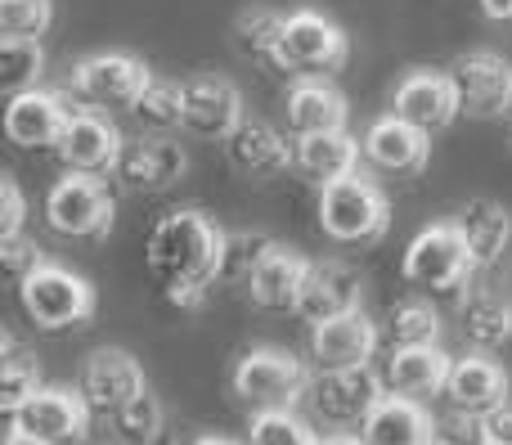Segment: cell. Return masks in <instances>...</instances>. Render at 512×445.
I'll return each instance as SVG.
<instances>
[{"label":"cell","instance_id":"6da1fadb","mask_svg":"<svg viewBox=\"0 0 512 445\" xmlns=\"http://www.w3.org/2000/svg\"><path fill=\"white\" fill-rule=\"evenodd\" d=\"M144 261H149V275L158 279L171 306L198 311L207 293L221 284L225 230H216V221H207L198 207H171L153 221Z\"/></svg>","mask_w":512,"mask_h":445},{"label":"cell","instance_id":"7a4b0ae2","mask_svg":"<svg viewBox=\"0 0 512 445\" xmlns=\"http://www.w3.org/2000/svg\"><path fill=\"white\" fill-rule=\"evenodd\" d=\"M310 392V374L279 347H256L234 365V396L252 414H283Z\"/></svg>","mask_w":512,"mask_h":445},{"label":"cell","instance_id":"3957f363","mask_svg":"<svg viewBox=\"0 0 512 445\" xmlns=\"http://www.w3.org/2000/svg\"><path fill=\"white\" fill-rule=\"evenodd\" d=\"M18 297H23V311L32 315V324L45 333L81 329L95 315V288L81 275H72L68 266H54V261H45L36 275H27L18 284Z\"/></svg>","mask_w":512,"mask_h":445},{"label":"cell","instance_id":"277c9868","mask_svg":"<svg viewBox=\"0 0 512 445\" xmlns=\"http://www.w3.org/2000/svg\"><path fill=\"white\" fill-rule=\"evenodd\" d=\"M319 225L337 243H373L387 234L391 207L387 194L369 176H346L337 185L319 189Z\"/></svg>","mask_w":512,"mask_h":445},{"label":"cell","instance_id":"5b68a950","mask_svg":"<svg viewBox=\"0 0 512 445\" xmlns=\"http://www.w3.org/2000/svg\"><path fill=\"white\" fill-rule=\"evenodd\" d=\"M400 270H405V279L414 288H427V293H459L477 266H472V252H468V243H463L459 225L436 221L409 239L405 266Z\"/></svg>","mask_w":512,"mask_h":445},{"label":"cell","instance_id":"8992f818","mask_svg":"<svg viewBox=\"0 0 512 445\" xmlns=\"http://www.w3.org/2000/svg\"><path fill=\"white\" fill-rule=\"evenodd\" d=\"M346 32L333 18L315 14V9H297L288 14L279 36V72H292L301 81H324L346 63Z\"/></svg>","mask_w":512,"mask_h":445},{"label":"cell","instance_id":"52a82bcc","mask_svg":"<svg viewBox=\"0 0 512 445\" xmlns=\"http://www.w3.org/2000/svg\"><path fill=\"white\" fill-rule=\"evenodd\" d=\"M113 216H117V203L108 194V185L99 176H63L50 185L45 194V221H50L54 234L63 239H108L113 230Z\"/></svg>","mask_w":512,"mask_h":445},{"label":"cell","instance_id":"ba28073f","mask_svg":"<svg viewBox=\"0 0 512 445\" xmlns=\"http://www.w3.org/2000/svg\"><path fill=\"white\" fill-rule=\"evenodd\" d=\"M450 81L459 108L477 122H495L512 113V63L495 50H468L450 63Z\"/></svg>","mask_w":512,"mask_h":445},{"label":"cell","instance_id":"9c48e42d","mask_svg":"<svg viewBox=\"0 0 512 445\" xmlns=\"http://www.w3.org/2000/svg\"><path fill=\"white\" fill-rule=\"evenodd\" d=\"M153 72L144 68V59L126 50H104L90 54L72 68V90L86 99L90 108H135V99L149 90Z\"/></svg>","mask_w":512,"mask_h":445},{"label":"cell","instance_id":"30bf717a","mask_svg":"<svg viewBox=\"0 0 512 445\" xmlns=\"http://www.w3.org/2000/svg\"><path fill=\"white\" fill-rule=\"evenodd\" d=\"M126 140L99 108H72L68 126L59 135V158L72 176H113Z\"/></svg>","mask_w":512,"mask_h":445},{"label":"cell","instance_id":"8fae6325","mask_svg":"<svg viewBox=\"0 0 512 445\" xmlns=\"http://www.w3.org/2000/svg\"><path fill=\"white\" fill-rule=\"evenodd\" d=\"M382 378L373 374V369H337V374H319L310 378V405H315V414L324 423H342V428H351V423H369V414L378 410L382 401H387V392H382Z\"/></svg>","mask_w":512,"mask_h":445},{"label":"cell","instance_id":"7c38bea8","mask_svg":"<svg viewBox=\"0 0 512 445\" xmlns=\"http://www.w3.org/2000/svg\"><path fill=\"white\" fill-rule=\"evenodd\" d=\"M77 392H81V401L90 405V414L113 419L122 405H131L135 396L144 392V369L135 365V356H126V351L99 347V351H90V360L81 365Z\"/></svg>","mask_w":512,"mask_h":445},{"label":"cell","instance_id":"4fadbf2b","mask_svg":"<svg viewBox=\"0 0 512 445\" xmlns=\"http://www.w3.org/2000/svg\"><path fill=\"white\" fill-rule=\"evenodd\" d=\"M14 428L50 445H81L90 432V405L81 401V392H68V387H41L14 414Z\"/></svg>","mask_w":512,"mask_h":445},{"label":"cell","instance_id":"5bb4252c","mask_svg":"<svg viewBox=\"0 0 512 445\" xmlns=\"http://www.w3.org/2000/svg\"><path fill=\"white\" fill-rule=\"evenodd\" d=\"M360 297H364V275L351 266V261H310V275H306V288H301V302H297V315L315 324H328V320H342V315L360 311Z\"/></svg>","mask_w":512,"mask_h":445},{"label":"cell","instance_id":"9a60e30c","mask_svg":"<svg viewBox=\"0 0 512 445\" xmlns=\"http://www.w3.org/2000/svg\"><path fill=\"white\" fill-rule=\"evenodd\" d=\"M243 122L248 117H243V95L234 81L212 77V72L185 81V131L189 135H198V140H230Z\"/></svg>","mask_w":512,"mask_h":445},{"label":"cell","instance_id":"2e32d148","mask_svg":"<svg viewBox=\"0 0 512 445\" xmlns=\"http://www.w3.org/2000/svg\"><path fill=\"white\" fill-rule=\"evenodd\" d=\"M391 113H396L400 122H409L414 131L436 135V131H445V126H450L454 117L463 113V108H459V95H454L450 72L418 68V72H409V77L396 86Z\"/></svg>","mask_w":512,"mask_h":445},{"label":"cell","instance_id":"e0dca14e","mask_svg":"<svg viewBox=\"0 0 512 445\" xmlns=\"http://www.w3.org/2000/svg\"><path fill=\"white\" fill-rule=\"evenodd\" d=\"M117 185L126 194H162L185 176V149L167 135H149V140H126L122 158H117Z\"/></svg>","mask_w":512,"mask_h":445},{"label":"cell","instance_id":"ac0fdd59","mask_svg":"<svg viewBox=\"0 0 512 445\" xmlns=\"http://www.w3.org/2000/svg\"><path fill=\"white\" fill-rule=\"evenodd\" d=\"M378 347V329L364 311H351L342 320H328L310 329V356H315L319 374H337V369H369V356Z\"/></svg>","mask_w":512,"mask_h":445},{"label":"cell","instance_id":"d6986e66","mask_svg":"<svg viewBox=\"0 0 512 445\" xmlns=\"http://www.w3.org/2000/svg\"><path fill=\"white\" fill-rule=\"evenodd\" d=\"M72 117V104H63L50 90H23L5 104V135L18 149H59V135Z\"/></svg>","mask_w":512,"mask_h":445},{"label":"cell","instance_id":"ffe728a7","mask_svg":"<svg viewBox=\"0 0 512 445\" xmlns=\"http://www.w3.org/2000/svg\"><path fill=\"white\" fill-rule=\"evenodd\" d=\"M445 401L454 414H472V419H486L490 410L508 405V374L504 365H495L490 356H463L454 360L450 383H445Z\"/></svg>","mask_w":512,"mask_h":445},{"label":"cell","instance_id":"44dd1931","mask_svg":"<svg viewBox=\"0 0 512 445\" xmlns=\"http://www.w3.org/2000/svg\"><path fill=\"white\" fill-rule=\"evenodd\" d=\"M364 158L378 171H391V176H418L427 167V158H432V135L414 131L396 113H387L364 135Z\"/></svg>","mask_w":512,"mask_h":445},{"label":"cell","instance_id":"7402d4cb","mask_svg":"<svg viewBox=\"0 0 512 445\" xmlns=\"http://www.w3.org/2000/svg\"><path fill=\"white\" fill-rule=\"evenodd\" d=\"M230 167L248 180H274L288 167H297V144H288L270 122H243L239 131L225 140Z\"/></svg>","mask_w":512,"mask_h":445},{"label":"cell","instance_id":"603a6c76","mask_svg":"<svg viewBox=\"0 0 512 445\" xmlns=\"http://www.w3.org/2000/svg\"><path fill=\"white\" fill-rule=\"evenodd\" d=\"M454 225H459L477 270L504 261V252L512 243V216L504 203H495V198H468V203L459 207V216H454Z\"/></svg>","mask_w":512,"mask_h":445},{"label":"cell","instance_id":"cb8c5ba5","mask_svg":"<svg viewBox=\"0 0 512 445\" xmlns=\"http://www.w3.org/2000/svg\"><path fill=\"white\" fill-rule=\"evenodd\" d=\"M306 275H310V261L279 243V248L256 266V275L248 279V297L261 306V311H297Z\"/></svg>","mask_w":512,"mask_h":445},{"label":"cell","instance_id":"d4e9b609","mask_svg":"<svg viewBox=\"0 0 512 445\" xmlns=\"http://www.w3.org/2000/svg\"><path fill=\"white\" fill-rule=\"evenodd\" d=\"M454 360L441 347H414V351H391L387 369H382V383L391 387V396H405V401H423V396L445 392L450 383Z\"/></svg>","mask_w":512,"mask_h":445},{"label":"cell","instance_id":"484cf974","mask_svg":"<svg viewBox=\"0 0 512 445\" xmlns=\"http://www.w3.org/2000/svg\"><path fill=\"white\" fill-rule=\"evenodd\" d=\"M288 126L297 140L306 135H333L346 131V99L328 81H297L288 90Z\"/></svg>","mask_w":512,"mask_h":445},{"label":"cell","instance_id":"4316f807","mask_svg":"<svg viewBox=\"0 0 512 445\" xmlns=\"http://www.w3.org/2000/svg\"><path fill=\"white\" fill-rule=\"evenodd\" d=\"M360 437H364V445H432L436 423L418 401L387 396V401L369 414V423L360 428Z\"/></svg>","mask_w":512,"mask_h":445},{"label":"cell","instance_id":"83f0119b","mask_svg":"<svg viewBox=\"0 0 512 445\" xmlns=\"http://www.w3.org/2000/svg\"><path fill=\"white\" fill-rule=\"evenodd\" d=\"M355 167H360V144H355L346 131L306 135V140H297V171L310 180V185L328 189L346 176H360Z\"/></svg>","mask_w":512,"mask_h":445},{"label":"cell","instance_id":"f1b7e54d","mask_svg":"<svg viewBox=\"0 0 512 445\" xmlns=\"http://www.w3.org/2000/svg\"><path fill=\"white\" fill-rule=\"evenodd\" d=\"M459 320H463V338L477 351H499L512 342V302H504L490 288H472L463 297Z\"/></svg>","mask_w":512,"mask_h":445},{"label":"cell","instance_id":"f546056e","mask_svg":"<svg viewBox=\"0 0 512 445\" xmlns=\"http://www.w3.org/2000/svg\"><path fill=\"white\" fill-rule=\"evenodd\" d=\"M283 23L288 14L279 9H265V5H248L230 27V41L243 59H256L265 68H279V36H283Z\"/></svg>","mask_w":512,"mask_h":445},{"label":"cell","instance_id":"4dcf8cb0","mask_svg":"<svg viewBox=\"0 0 512 445\" xmlns=\"http://www.w3.org/2000/svg\"><path fill=\"white\" fill-rule=\"evenodd\" d=\"M436 338H441V315H436L432 302H423V297H405V302L391 306V315H387L391 351L436 347Z\"/></svg>","mask_w":512,"mask_h":445},{"label":"cell","instance_id":"1f68e13d","mask_svg":"<svg viewBox=\"0 0 512 445\" xmlns=\"http://www.w3.org/2000/svg\"><path fill=\"white\" fill-rule=\"evenodd\" d=\"M0 342H5V360H0V405H5V414L14 419V414L41 392V369H36L32 351H23L9 333Z\"/></svg>","mask_w":512,"mask_h":445},{"label":"cell","instance_id":"d6a6232c","mask_svg":"<svg viewBox=\"0 0 512 445\" xmlns=\"http://www.w3.org/2000/svg\"><path fill=\"white\" fill-rule=\"evenodd\" d=\"M135 122L149 126V131H176L185 126V86L180 81H167V77H153L149 90L135 99Z\"/></svg>","mask_w":512,"mask_h":445},{"label":"cell","instance_id":"836d02e7","mask_svg":"<svg viewBox=\"0 0 512 445\" xmlns=\"http://www.w3.org/2000/svg\"><path fill=\"white\" fill-rule=\"evenodd\" d=\"M279 248V243L270 239L265 230H234L225 234V266H221V279H230V284H243L248 288V279L256 275V266H261L270 252Z\"/></svg>","mask_w":512,"mask_h":445},{"label":"cell","instance_id":"e575fe53","mask_svg":"<svg viewBox=\"0 0 512 445\" xmlns=\"http://www.w3.org/2000/svg\"><path fill=\"white\" fill-rule=\"evenodd\" d=\"M113 432H117V441H122V445H153L162 437V405H158V396L144 387L131 405H122V410L113 414Z\"/></svg>","mask_w":512,"mask_h":445},{"label":"cell","instance_id":"d590c367","mask_svg":"<svg viewBox=\"0 0 512 445\" xmlns=\"http://www.w3.org/2000/svg\"><path fill=\"white\" fill-rule=\"evenodd\" d=\"M41 68H45L41 41H0V86H5L9 95L36 90Z\"/></svg>","mask_w":512,"mask_h":445},{"label":"cell","instance_id":"8d00e7d4","mask_svg":"<svg viewBox=\"0 0 512 445\" xmlns=\"http://www.w3.org/2000/svg\"><path fill=\"white\" fill-rule=\"evenodd\" d=\"M50 18H54L50 0H0L5 41H41V32H50Z\"/></svg>","mask_w":512,"mask_h":445},{"label":"cell","instance_id":"74e56055","mask_svg":"<svg viewBox=\"0 0 512 445\" xmlns=\"http://www.w3.org/2000/svg\"><path fill=\"white\" fill-rule=\"evenodd\" d=\"M248 445H319L306 419H297L292 410L283 414H252Z\"/></svg>","mask_w":512,"mask_h":445},{"label":"cell","instance_id":"f35d334b","mask_svg":"<svg viewBox=\"0 0 512 445\" xmlns=\"http://www.w3.org/2000/svg\"><path fill=\"white\" fill-rule=\"evenodd\" d=\"M0 257H5V270H9V279L14 284H23L27 275H36V270L45 266V257H41V248H36L32 239H0Z\"/></svg>","mask_w":512,"mask_h":445},{"label":"cell","instance_id":"ab89813d","mask_svg":"<svg viewBox=\"0 0 512 445\" xmlns=\"http://www.w3.org/2000/svg\"><path fill=\"white\" fill-rule=\"evenodd\" d=\"M23 216H27V198L18 189L14 176L0 180V239H18L23 234Z\"/></svg>","mask_w":512,"mask_h":445},{"label":"cell","instance_id":"60d3db41","mask_svg":"<svg viewBox=\"0 0 512 445\" xmlns=\"http://www.w3.org/2000/svg\"><path fill=\"white\" fill-rule=\"evenodd\" d=\"M436 441L441 445H486V428H481V419H472V414L450 410L436 423Z\"/></svg>","mask_w":512,"mask_h":445},{"label":"cell","instance_id":"b9f144b4","mask_svg":"<svg viewBox=\"0 0 512 445\" xmlns=\"http://www.w3.org/2000/svg\"><path fill=\"white\" fill-rule=\"evenodd\" d=\"M481 428H486V445H512V401L490 410L481 419Z\"/></svg>","mask_w":512,"mask_h":445},{"label":"cell","instance_id":"7bdbcfd3","mask_svg":"<svg viewBox=\"0 0 512 445\" xmlns=\"http://www.w3.org/2000/svg\"><path fill=\"white\" fill-rule=\"evenodd\" d=\"M481 14H486L490 23L512 27V0H481Z\"/></svg>","mask_w":512,"mask_h":445},{"label":"cell","instance_id":"ee69618b","mask_svg":"<svg viewBox=\"0 0 512 445\" xmlns=\"http://www.w3.org/2000/svg\"><path fill=\"white\" fill-rule=\"evenodd\" d=\"M5 445H50V441H36V437H27V432L9 428V437H5Z\"/></svg>","mask_w":512,"mask_h":445},{"label":"cell","instance_id":"f6af8a7d","mask_svg":"<svg viewBox=\"0 0 512 445\" xmlns=\"http://www.w3.org/2000/svg\"><path fill=\"white\" fill-rule=\"evenodd\" d=\"M319 445H364V437H324Z\"/></svg>","mask_w":512,"mask_h":445},{"label":"cell","instance_id":"bcb514c9","mask_svg":"<svg viewBox=\"0 0 512 445\" xmlns=\"http://www.w3.org/2000/svg\"><path fill=\"white\" fill-rule=\"evenodd\" d=\"M194 445H239V441H230V437H198Z\"/></svg>","mask_w":512,"mask_h":445},{"label":"cell","instance_id":"7dc6e473","mask_svg":"<svg viewBox=\"0 0 512 445\" xmlns=\"http://www.w3.org/2000/svg\"><path fill=\"white\" fill-rule=\"evenodd\" d=\"M153 445H185V441H180V437H171V432H162V437L153 441Z\"/></svg>","mask_w":512,"mask_h":445},{"label":"cell","instance_id":"c3c4849f","mask_svg":"<svg viewBox=\"0 0 512 445\" xmlns=\"http://www.w3.org/2000/svg\"><path fill=\"white\" fill-rule=\"evenodd\" d=\"M508 149H512V126H508Z\"/></svg>","mask_w":512,"mask_h":445},{"label":"cell","instance_id":"681fc988","mask_svg":"<svg viewBox=\"0 0 512 445\" xmlns=\"http://www.w3.org/2000/svg\"><path fill=\"white\" fill-rule=\"evenodd\" d=\"M432 445H441V441H432Z\"/></svg>","mask_w":512,"mask_h":445}]
</instances>
